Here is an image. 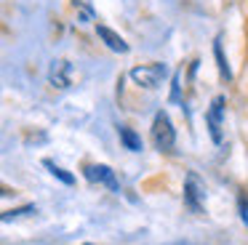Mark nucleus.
Wrapping results in <instances>:
<instances>
[{"label":"nucleus","instance_id":"11","mask_svg":"<svg viewBox=\"0 0 248 245\" xmlns=\"http://www.w3.org/2000/svg\"><path fill=\"white\" fill-rule=\"evenodd\" d=\"M182 77H184V69H176L171 83V101H182Z\"/></svg>","mask_w":248,"mask_h":245},{"label":"nucleus","instance_id":"14","mask_svg":"<svg viewBox=\"0 0 248 245\" xmlns=\"http://www.w3.org/2000/svg\"><path fill=\"white\" fill-rule=\"evenodd\" d=\"M86 245H91V243H86Z\"/></svg>","mask_w":248,"mask_h":245},{"label":"nucleus","instance_id":"4","mask_svg":"<svg viewBox=\"0 0 248 245\" xmlns=\"http://www.w3.org/2000/svg\"><path fill=\"white\" fill-rule=\"evenodd\" d=\"M83 176H86L91 184H102L107 186L109 192H120V181L115 179V170L109 165H99V163H91L83 168Z\"/></svg>","mask_w":248,"mask_h":245},{"label":"nucleus","instance_id":"6","mask_svg":"<svg viewBox=\"0 0 248 245\" xmlns=\"http://www.w3.org/2000/svg\"><path fill=\"white\" fill-rule=\"evenodd\" d=\"M48 83L54 85V88H59V91L70 88V83H72V64L67 61V59H56V61L51 64Z\"/></svg>","mask_w":248,"mask_h":245},{"label":"nucleus","instance_id":"10","mask_svg":"<svg viewBox=\"0 0 248 245\" xmlns=\"http://www.w3.org/2000/svg\"><path fill=\"white\" fill-rule=\"evenodd\" d=\"M43 165L48 168V173L54 176V179H59V181H62V184H67V186H70V184H75V176H72V173H67L64 168H59V165H56L54 160H43Z\"/></svg>","mask_w":248,"mask_h":245},{"label":"nucleus","instance_id":"5","mask_svg":"<svg viewBox=\"0 0 248 245\" xmlns=\"http://www.w3.org/2000/svg\"><path fill=\"white\" fill-rule=\"evenodd\" d=\"M221 115H224V96H216L211 101L208 112H205V125H208V133L214 138V144H221Z\"/></svg>","mask_w":248,"mask_h":245},{"label":"nucleus","instance_id":"1","mask_svg":"<svg viewBox=\"0 0 248 245\" xmlns=\"http://www.w3.org/2000/svg\"><path fill=\"white\" fill-rule=\"evenodd\" d=\"M152 144H155V149H160L166 154H171L176 149V131H173V122L166 109L155 112V120H152Z\"/></svg>","mask_w":248,"mask_h":245},{"label":"nucleus","instance_id":"7","mask_svg":"<svg viewBox=\"0 0 248 245\" xmlns=\"http://www.w3.org/2000/svg\"><path fill=\"white\" fill-rule=\"evenodd\" d=\"M96 35H99V40H102L104 46L109 48V51H115V53H128V43H125L115 30H109L107 24H96Z\"/></svg>","mask_w":248,"mask_h":245},{"label":"nucleus","instance_id":"2","mask_svg":"<svg viewBox=\"0 0 248 245\" xmlns=\"http://www.w3.org/2000/svg\"><path fill=\"white\" fill-rule=\"evenodd\" d=\"M131 80H134L139 88H147V91H155L157 85L166 80L168 75V67L160 61H152V64H141V67H134L131 69Z\"/></svg>","mask_w":248,"mask_h":245},{"label":"nucleus","instance_id":"8","mask_svg":"<svg viewBox=\"0 0 248 245\" xmlns=\"http://www.w3.org/2000/svg\"><path fill=\"white\" fill-rule=\"evenodd\" d=\"M118 136H120V144H123L128 152H141V136L128 125H120L118 128Z\"/></svg>","mask_w":248,"mask_h":245},{"label":"nucleus","instance_id":"3","mask_svg":"<svg viewBox=\"0 0 248 245\" xmlns=\"http://www.w3.org/2000/svg\"><path fill=\"white\" fill-rule=\"evenodd\" d=\"M203 200H205V186L198 179V173L189 170L187 179H184V205L192 213H203Z\"/></svg>","mask_w":248,"mask_h":245},{"label":"nucleus","instance_id":"13","mask_svg":"<svg viewBox=\"0 0 248 245\" xmlns=\"http://www.w3.org/2000/svg\"><path fill=\"white\" fill-rule=\"evenodd\" d=\"M237 202H240V216H243V221L248 224V197L240 195V197H237Z\"/></svg>","mask_w":248,"mask_h":245},{"label":"nucleus","instance_id":"9","mask_svg":"<svg viewBox=\"0 0 248 245\" xmlns=\"http://www.w3.org/2000/svg\"><path fill=\"white\" fill-rule=\"evenodd\" d=\"M214 59H216V67H219L221 80H224V83H230V80H232V69H230V64H227V59H224V48H221L219 37L214 40Z\"/></svg>","mask_w":248,"mask_h":245},{"label":"nucleus","instance_id":"12","mask_svg":"<svg viewBox=\"0 0 248 245\" xmlns=\"http://www.w3.org/2000/svg\"><path fill=\"white\" fill-rule=\"evenodd\" d=\"M24 213H35V205H24V208H16V211H6L3 213V221H11L16 216H24Z\"/></svg>","mask_w":248,"mask_h":245}]
</instances>
